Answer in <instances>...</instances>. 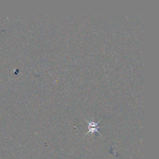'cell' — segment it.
<instances>
[{
  "label": "cell",
  "mask_w": 159,
  "mask_h": 159,
  "mask_svg": "<svg viewBox=\"0 0 159 159\" xmlns=\"http://www.w3.org/2000/svg\"><path fill=\"white\" fill-rule=\"evenodd\" d=\"M88 123V132L87 133V134H88V133H95V132H98L99 135H101L100 132L98 131V129L101 127L100 126H99V123L100 122V121L98 122V123H95V122L93 121H87ZM86 134V135H87Z\"/></svg>",
  "instance_id": "1"
}]
</instances>
